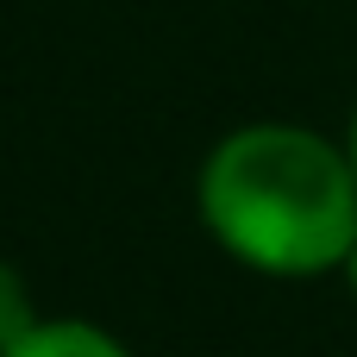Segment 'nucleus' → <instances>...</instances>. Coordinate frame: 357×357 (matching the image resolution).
I'll use <instances>...</instances> for the list:
<instances>
[{"instance_id": "obj_2", "label": "nucleus", "mask_w": 357, "mask_h": 357, "mask_svg": "<svg viewBox=\"0 0 357 357\" xmlns=\"http://www.w3.org/2000/svg\"><path fill=\"white\" fill-rule=\"evenodd\" d=\"M0 357H126L119 339H107L100 326H82V320H38L13 351Z\"/></svg>"}, {"instance_id": "obj_4", "label": "nucleus", "mask_w": 357, "mask_h": 357, "mask_svg": "<svg viewBox=\"0 0 357 357\" xmlns=\"http://www.w3.org/2000/svg\"><path fill=\"white\" fill-rule=\"evenodd\" d=\"M345 276H351V295H357V251L345 257Z\"/></svg>"}, {"instance_id": "obj_5", "label": "nucleus", "mask_w": 357, "mask_h": 357, "mask_svg": "<svg viewBox=\"0 0 357 357\" xmlns=\"http://www.w3.org/2000/svg\"><path fill=\"white\" fill-rule=\"evenodd\" d=\"M345 157H351V169H357V119H351V151H345Z\"/></svg>"}, {"instance_id": "obj_3", "label": "nucleus", "mask_w": 357, "mask_h": 357, "mask_svg": "<svg viewBox=\"0 0 357 357\" xmlns=\"http://www.w3.org/2000/svg\"><path fill=\"white\" fill-rule=\"evenodd\" d=\"M31 326H38V314H31V295H25L19 270H13V264H0V351H13V345H19Z\"/></svg>"}, {"instance_id": "obj_1", "label": "nucleus", "mask_w": 357, "mask_h": 357, "mask_svg": "<svg viewBox=\"0 0 357 357\" xmlns=\"http://www.w3.org/2000/svg\"><path fill=\"white\" fill-rule=\"evenodd\" d=\"M213 238L270 276H320L357 251V169L301 126H245L201 169Z\"/></svg>"}]
</instances>
